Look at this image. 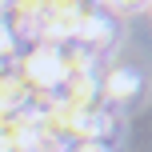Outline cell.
Returning <instances> with one entry per match:
<instances>
[{
	"mask_svg": "<svg viewBox=\"0 0 152 152\" xmlns=\"http://www.w3.org/2000/svg\"><path fill=\"white\" fill-rule=\"evenodd\" d=\"M100 92H108L112 100H128V96L140 92V76L132 72V68H112V72L104 76V84H100Z\"/></svg>",
	"mask_w": 152,
	"mask_h": 152,
	"instance_id": "6da1fadb",
	"label": "cell"
},
{
	"mask_svg": "<svg viewBox=\"0 0 152 152\" xmlns=\"http://www.w3.org/2000/svg\"><path fill=\"white\" fill-rule=\"evenodd\" d=\"M72 152H108V148H104V144H92V140H88V144H76Z\"/></svg>",
	"mask_w": 152,
	"mask_h": 152,
	"instance_id": "7a4b0ae2",
	"label": "cell"
}]
</instances>
